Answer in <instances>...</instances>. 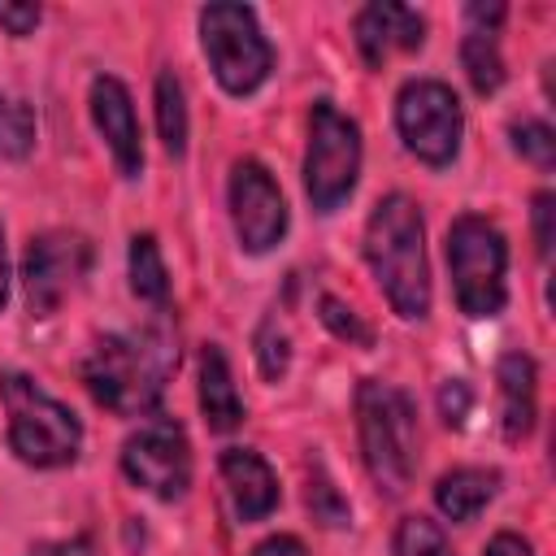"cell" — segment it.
Segmentation results:
<instances>
[{
    "label": "cell",
    "mask_w": 556,
    "mask_h": 556,
    "mask_svg": "<svg viewBox=\"0 0 556 556\" xmlns=\"http://www.w3.org/2000/svg\"><path fill=\"white\" fill-rule=\"evenodd\" d=\"M0 26L9 35H30L39 26V4H0Z\"/></svg>",
    "instance_id": "29"
},
{
    "label": "cell",
    "mask_w": 556,
    "mask_h": 556,
    "mask_svg": "<svg viewBox=\"0 0 556 556\" xmlns=\"http://www.w3.org/2000/svg\"><path fill=\"white\" fill-rule=\"evenodd\" d=\"M252 556H308V552H304L300 539H291V534H274V539H265Z\"/></svg>",
    "instance_id": "32"
},
{
    "label": "cell",
    "mask_w": 556,
    "mask_h": 556,
    "mask_svg": "<svg viewBox=\"0 0 556 556\" xmlns=\"http://www.w3.org/2000/svg\"><path fill=\"white\" fill-rule=\"evenodd\" d=\"M447 269L456 287V304L465 317H495L508 300L504 269H508V248L504 235L486 217H456L447 230Z\"/></svg>",
    "instance_id": "5"
},
{
    "label": "cell",
    "mask_w": 556,
    "mask_h": 556,
    "mask_svg": "<svg viewBox=\"0 0 556 556\" xmlns=\"http://www.w3.org/2000/svg\"><path fill=\"white\" fill-rule=\"evenodd\" d=\"M174 365H178V343L165 326L152 321L130 334H104L83 361V382L96 395V404L135 417L156 408Z\"/></svg>",
    "instance_id": "1"
},
{
    "label": "cell",
    "mask_w": 556,
    "mask_h": 556,
    "mask_svg": "<svg viewBox=\"0 0 556 556\" xmlns=\"http://www.w3.org/2000/svg\"><path fill=\"white\" fill-rule=\"evenodd\" d=\"M460 65H465V74H469V83H473L478 96L500 91V83H504V56L495 48V35L469 30L465 43H460Z\"/></svg>",
    "instance_id": "20"
},
{
    "label": "cell",
    "mask_w": 556,
    "mask_h": 556,
    "mask_svg": "<svg viewBox=\"0 0 556 556\" xmlns=\"http://www.w3.org/2000/svg\"><path fill=\"white\" fill-rule=\"evenodd\" d=\"M500 421L508 439H526L534 426V361L526 352H504L500 369Z\"/></svg>",
    "instance_id": "15"
},
{
    "label": "cell",
    "mask_w": 556,
    "mask_h": 556,
    "mask_svg": "<svg viewBox=\"0 0 556 556\" xmlns=\"http://www.w3.org/2000/svg\"><path fill=\"white\" fill-rule=\"evenodd\" d=\"M308 513L321 526H348V500L334 491V482L326 478L321 465H313V473H308Z\"/></svg>",
    "instance_id": "24"
},
{
    "label": "cell",
    "mask_w": 556,
    "mask_h": 556,
    "mask_svg": "<svg viewBox=\"0 0 556 556\" xmlns=\"http://www.w3.org/2000/svg\"><path fill=\"white\" fill-rule=\"evenodd\" d=\"M0 400L9 413V447L35 469H56L78 456L83 426L26 374H0Z\"/></svg>",
    "instance_id": "4"
},
{
    "label": "cell",
    "mask_w": 556,
    "mask_h": 556,
    "mask_svg": "<svg viewBox=\"0 0 556 556\" xmlns=\"http://www.w3.org/2000/svg\"><path fill=\"white\" fill-rule=\"evenodd\" d=\"M230 217L248 252H269L287 230V204L265 165L239 161L230 169Z\"/></svg>",
    "instance_id": "11"
},
{
    "label": "cell",
    "mask_w": 556,
    "mask_h": 556,
    "mask_svg": "<svg viewBox=\"0 0 556 556\" xmlns=\"http://www.w3.org/2000/svg\"><path fill=\"white\" fill-rule=\"evenodd\" d=\"M361 174V130L330 100H317L308 113V152H304V191L317 213H334Z\"/></svg>",
    "instance_id": "7"
},
{
    "label": "cell",
    "mask_w": 556,
    "mask_h": 556,
    "mask_svg": "<svg viewBox=\"0 0 556 556\" xmlns=\"http://www.w3.org/2000/svg\"><path fill=\"white\" fill-rule=\"evenodd\" d=\"M356 426H361V452L365 469L387 495H404L417 473V413L413 400L378 378H365L356 387Z\"/></svg>",
    "instance_id": "3"
},
{
    "label": "cell",
    "mask_w": 556,
    "mask_h": 556,
    "mask_svg": "<svg viewBox=\"0 0 556 556\" xmlns=\"http://www.w3.org/2000/svg\"><path fill=\"white\" fill-rule=\"evenodd\" d=\"M469 408H473L469 382H465V378H447V382L439 387V417H443L452 430H460L465 417H469Z\"/></svg>",
    "instance_id": "27"
},
{
    "label": "cell",
    "mask_w": 556,
    "mask_h": 556,
    "mask_svg": "<svg viewBox=\"0 0 556 556\" xmlns=\"http://www.w3.org/2000/svg\"><path fill=\"white\" fill-rule=\"evenodd\" d=\"M365 261L400 317L430 313V269H426V226L408 195H387L365 222Z\"/></svg>",
    "instance_id": "2"
},
{
    "label": "cell",
    "mask_w": 556,
    "mask_h": 556,
    "mask_svg": "<svg viewBox=\"0 0 556 556\" xmlns=\"http://www.w3.org/2000/svg\"><path fill=\"white\" fill-rule=\"evenodd\" d=\"M317 313H321V321L339 334V339H348V343H361V348H369L374 343V330L356 317V308H348L343 300H334V295H321L317 300Z\"/></svg>",
    "instance_id": "26"
},
{
    "label": "cell",
    "mask_w": 556,
    "mask_h": 556,
    "mask_svg": "<svg viewBox=\"0 0 556 556\" xmlns=\"http://www.w3.org/2000/svg\"><path fill=\"white\" fill-rule=\"evenodd\" d=\"M122 469L139 491L156 500H178L191 486V447H187L182 426L169 417L143 421L122 443Z\"/></svg>",
    "instance_id": "9"
},
{
    "label": "cell",
    "mask_w": 556,
    "mask_h": 556,
    "mask_svg": "<svg viewBox=\"0 0 556 556\" xmlns=\"http://www.w3.org/2000/svg\"><path fill=\"white\" fill-rule=\"evenodd\" d=\"M500 17H504V4H469V22L486 26V35H495Z\"/></svg>",
    "instance_id": "33"
},
{
    "label": "cell",
    "mask_w": 556,
    "mask_h": 556,
    "mask_svg": "<svg viewBox=\"0 0 556 556\" xmlns=\"http://www.w3.org/2000/svg\"><path fill=\"white\" fill-rule=\"evenodd\" d=\"M91 122L100 130V139L109 143L117 169L126 178H139L143 169V148H139V122H135V109H130V91L113 78V74H100L91 83Z\"/></svg>",
    "instance_id": "12"
},
{
    "label": "cell",
    "mask_w": 556,
    "mask_h": 556,
    "mask_svg": "<svg viewBox=\"0 0 556 556\" xmlns=\"http://www.w3.org/2000/svg\"><path fill=\"white\" fill-rule=\"evenodd\" d=\"M486 556H534V552H530V543H526L521 534H508V530H500V534L486 543Z\"/></svg>",
    "instance_id": "31"
},
{
    "label": "cell",
    "mask_w": 556,
    "mask_h": 556,
    "mask_svg": "<svg viewBox=\"0 0 556 556\" xmlns=\"http://www.w3.org/2000/svg\"><path fill=\"white\" fill-rule=\"evenodd\" d=\"M156 130H161V143L169 156L187 152V96L169 70L156 74Z\"/></svg>",
    "instance_id": "19"
},
{
    "label": "cell",
    "mask_w": 556,
    "mask_h": 556,
    "mask_svg": "<svg viewBox=\"0 0 556 556\" xmlns=\"http://www.w3.org/2000/svg\"><path fill=\"white\" fill-rule=\"evenodd\" d=\"M495 486H500L495 469H469L465 465V469H452V473L439 478L434 504H439V513L447 521H473L486 508V500L495 495Z\"/></svg>",
    "instance_id": "17"
},
{
    "label": "cell",
    "mask_w": 556,
    "mask_h": 556,
    "mask_svg": "<svg viewBox=\"0 0 556 556\" xmlns=\"http://www.w3.org/2000/svg\"><path fill=\"white\" fill-rule=\"evenodd\" d=\"M222 478H226V491H230V504H235V517L239 521H261L274 513L278 504V478L274 469L248 452V447H226L222 452Z\"/></svg>",
    "instance_id": "14"
},
{
    "label": "cell",
    "mask_w": 556,
    "mask_h": 556,
    "mask_svg": "<svg viewBox=\"0 0 556 556\" xmlns=\"http://www.w3.org/2000/svg\"><path fill=\"white\" fill-rule=\"evenodd\" d=\"M30 148H35V113H30V104H22V100L0 91V156L22 161Z\"/></svg>",
    "instance_id": "21"
},
{
    "label": "cell",
    "mask_w": 556,
    "mask_h": 556,
    "mask_svg": "<svg viewBox=\"0 0 556 556\" xmlns=\"http://www.w3.org/2000/svg\"><path fill=\"white\" fill-rule=\"evenodd\" d=\"M426 39V22L408 9V4H391V0H378V4H365L356 13V48L365 56V65H382L391 48H421Z\"/></svg>",
    "instance_id": "13"
},
{
    "label": "cell",
    "mask_w": 556,
    "mask_h": 556,
    "mask_svg": "<svg viewBox=\"0 0 556 556\" xmlns=\"http://www.w3.org/2000/svg\"><path fill=\"white\" fill-rule=\"evenodd\" d=\"M200 43H204V56L217 83L230 96L256 91L274 70L269 39L261 35L256 13L248 4H208L200 13Z\"/></svg>",
    "instance_id": "6"
},
{
    "label": "cell",
    "mask_w": 556,
    "mask_h": 556,
    "mask_svg": "<svg viewBox=\"0 0 556 556\" xmlns=\"http://www.w3.org/2000/svg\"><path fill=\"white\" fill-rule=\"evenodd\" d=\"M395 126L404 148L426 165H447L460 148V100L439 78H413L404 83L395 100Z\"/></svg>",
    "instance_id": "8"
},
{
    "label": "cell",
    "mask_w": 556,
    "mask_h": 556,
    "mask_svg": "<svg viewBox=\"0 0 556 556\" xmlns=\"http://www.w3.org/2000/svg\"><path fill=\"white\" fill-rule=\"evenodd\" d=\"M4 295H9V252H4V226H0V308H4Z\"/></svg>",
    "instance_id": "34"
},
{
    "label": "cell",
    "mask_w": 556,
    "mask_h": 556,
    "mask_svg": "<svg viewBox=\"0 0 556 556\" xmlns=\"http://www.w3.org/2000/svg\"><path fill=\"white\" fill-rule=\"evenodd\" d=\"M200 408H204L208 430H235L243 421V400L235 391L230 365H226L222 348H213V343L200 352Z\"/></svg>",
    "instance_id": "16"
},
{
    "label": "cell",
    "mask_w": 556,
    "mask_h": 556,
    "mask_svg": "<svg viewBox=\"0 0 556 556\" xmlns=\"http://www.w3.org/2000/svg\"><path fill=\"white\" fill-rule=\"evenodd\" d=\"M395 556H452V543L430 517H404L395 530Z\"/></svg>",
    "instance_id": "22"
},
{
    "label": "cell",
    "mask_w": 556,
    "mask_h": 556,
    "mask_svg": "<svg viewBox=\"0 0 556 556\" xmlns=\"http://www.w3.org/2000/svg\"><path fill=\"white\" fill-rule=\"evenodd\" d=\"M91 265V243L74 230H43L30 239L26 261H22V282H26V308L35 317H52L65 295L83 282Z\"/></svg>",
    "instance_id": "10"
},
{
    "label": "cell",
    "mask_w": 556,
    "mask_h": 556,
    "mask_svg": "<svg viewBox=\"0 0 556 556\" xmlns=\"http://www.w3.org/2000/svg\"><path fill=\"white\" fill-rule=\"evenodd\" d=\"M552 217H556V200L547 191L534 195V243H539V256L543 261L552 256Z\"/></svg>",
    "instance_id": "28"
},
{
    "label": "cell",
    "mask_w": 556,
    "mask_h": 556,
    "mask_svg": "<svg viewBox=\"0 0 556 556\" xmlns=\"http://www.w3.org/2000/svg\"><path fill=\"white\" fill-rule=\"evenodd\" d=\"M26 556H96V543L87 534L78 539H56V543H35Z\"/></svg>",
    "instance_id": "30"
},
{
    "label": "cell",
    "mask_w": 556,
    "mask_h": 556,
    "mask_svg": "<svg viewBox=\"0 0 556 556\" xmlns=\"http://www.w3.org/2000/svg\"><path fill=\"white\" fill-rule=\"evenodd\" d=\"M513 148L526 161H534L539 169H552V161H556V135H552L547 122H534V117H526V122L513 126Z\"/></svg>",
    "instance_id": "25"
},
{
    "label": "cell",
    "mask_w": 556,
    "mask_h": 556,
    "mask_svg": "<svg viewBox=\"0 0 556 556\" xmlns=\"http://www.w3.org/2000/svg\"><path fill=\"white\" fill-rule=\"evenodd\" d=\"M256 361H261V374L265 378H282L287 365H291V334H287V326L274 313L256 330Z\"/></svg>",
    "instance_id": "23"
},
{
    "label": "cell",
    "mask_w": 556,
    "mask_h": 556,
    "mask_svg": "<svg viewBox=\"0 0 556 556\" xmlns=\"http://www.w3.org/2000/svg\"><path fill=\"white\" fill-rule=\"evenodd\" d=\"M130 291L156 308L169 300V274H165V261H161V248L152 235L130 239Z\"/></svg>",
    "instance_id": "18"
}]
</instances>
